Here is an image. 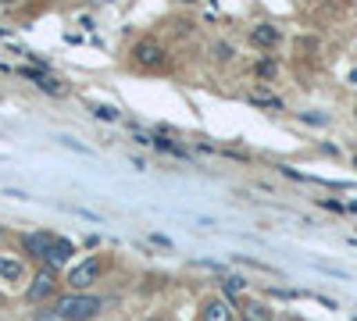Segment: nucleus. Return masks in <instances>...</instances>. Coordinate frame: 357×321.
I'll return each instance as SVG.
<instances>
[{
  "mask_svg": "<svg viewBox=\"0 0 357 321\" xmlns=\"http://www.w3.org/2000/svg\"><path fill=\"white\" fill-rule=\"evenodd\" d=\"M104 311V296L93 293H65L54 300V314L61 321H93Z\"/></svg>",
  "mask_w": 357,
  "mask_h": 321,
  "instance_id": "nucleus-1",
  "label": "nucleus"
},
{
  "mask_svg": "<svg viewBox=\"0 0 357 321\" xmlns=\"http://www.w3.org/2000/svg\"><path fill=\"white\" fill-rule=\"evenodd\" d=\"M100 275H104V257H86L68 271V286L72 293H86L93 282H100Z\"/></svg>",
  "mask_w": 357,
  "mask_h": 321,
  "instance_id": "nucleus-2",
  "label": "nucleus"
},
{
  "mask_svg": "<svg viewBox=\"0 0 357 321\" xmlns=\"http://www.w3.org/2000/svg\"><path fill=\"white\" fill-rule=\"evenodd\" d=\"M133 61L139 64V68L157 72V68H164V64H168V50L161 47L157 39H139L136 47H133Z\"/></svg>",
  "mask_w": 357,
  "mask_h": 321,
  "instance_id": "nucleus-3",
  "label": "nucleus"
},
{
  "mask_svg": "<svg viewBox=\"0 0 357 321\" xmlns=\"http://www.w3.org/2000/svg\"><path fill=\"white\" fill-rule=\"evenodd\" d=\"M57 289V271L54 268H39L36 278H32V286L26 289V300L29 304H39V300H50Z\"/></svg>",
  "mask_w": 357,
  "mask_h": 321,
  "instance_id": "nucleus-4",
  "label": "nucleus"
},
{
  "mask_svg": "<svg viewBox=\"0 0 357 321\" xmlns=\"http://www.w3.org/2000/svg\"><path fill=\"white\" fill-rule=\"evenodd\" d=\"M54 240H57V235H50V232H29V235H22V250L29 257H36V261H50Z\"/></svg>",
  "mask_w": 357,
  "mask_h": 321,
  "instance_id": "nucleus-5",
  "label": "nucleus"
},
{
  "mask_svg": "<svg viewBox=\"0 0 357 321\" xmlns=\"http://www.w3.org/2000/svg\"><path fill=\"white\" fill-rule=\"evenodd\" d=\"M200 318H204V321H236V311H233V304H229L225 296H211V300L204 304Z\"/></svg>",
  "mask_w": 357,
  "mask_h": 321,
  "instance_id": "nucleus-6",
  "label": "nucleus"
},
{
  "mask_svg": "<svg viewBox=\"0 0 357 321\" xmlns=\"http://www.w3.org/2000/svg\"><path fill=\"white\" fill-rule=\"evenodd\" d=\"M279 39H282L279 26H268V21H261V26H254V29H250V43H254V47H261V50L279 47Z\"/></svg>",
  "mask_w": 357,
  "mask_h": 321,
  "instance_id": "nucleus-7",
  "label": "nucleus"
},
{
  "mask_svg": "<svg viewBox=\"0 0 357 321\" xmlns=\"http://www.w3.org/2000/svg\"><path fill=\"white\" fill-rule=\"evenodd\" d=\"M72 253H75V246L68 243V240H54V246H50V261H47V268H57V264H68L72 261Z\"/></svg>",
  "mask_w": 357,
  "mask_h": 321,
  "instance_id": "nucleus-8",
  "label": "nucleus"
},
{
  "mask_svg": "<svg viewBox=\"0 0 357 321\" xmlns=\"http://www.w3.org/2000/svg\"><path fill=\"white\" fill-rule=\"evenodd\" d=\"M22 75H26V79H36V86H39V90H47V93H65V86H61L54 75H44V72H36V68H26Z\"/></svg>",
  "mask_w": 357,
  "mask_h": 321,
  "instance_id": "nucleus-9",
  "label": "nucleus"
},
{
  "mask_svg": "<svg viewBox=\"0 0 357 321\" xmlns=\"http://www.w3.org/2000/svg\"><path fill=\"white\" fill-rule=\"evenodd\" d=\"M243 321H271V311L264 304H258V300H250V304H243Z\"/></svg>",
  "mask_w": 357,
  "mask_h": 321,
  "instance_id": "nucleus-10",
  "label": "nucleus"
},
{
  "mask_svg": "<svg viewBox=\"0 0 357 321\" xmlns=\"http://www.w3.org/2000/svg\"><path fill=\"white\" fill-rule=\"evenodd\" d=\"M22 261H11V257H0V278H11V282H15V278H22Z\"/></svg>",
  "mask_w": 357,
  "mask_h": 321,
  "instance_id": "nucleus-11",
  "label": "nucleus"
},
{
  "mask_svg": "<svg viewBox=\"0 0 357 321\" xmlns=\"http://www.w3.org/2000/svg\"><path fill=\"white\" fill-rule=\"evenodd\" d=\"M93 115H97L100 121H118V107H111V104H97Z\"/></svg>",
  "mask_w": 357,
  "mask_h": 321,
  "instance_id": "nucleus-12",
  "label": "nucleus"
},
{
  "mask_svg": "<svg viewBox=\"0 0 357 321\" xmlns=\"http://www.w3.org/2000/svg\"><path fill=\"white\" fill-rule=\"evenodd\" d=\"M250 100H254V104H261V107H279V111H282V100H279V97H268V93H261V90H254V93H250Z\"/></svg>",
  "mask_w": 357,
  "mask_h": 321,
  "instance_id": "nucleus-13",
  "label": "nucleus"
},
{
  "mask_svg": "<svg viewBox=\"0 0 357 321\" xmlns=\"http://www.w3.org/2000/svg\"><path fill=\"white\" fill-rule=\"evenodd\" d=\"M243 286H247V278H240V275H229L225 278V293H240Z\"/></svg>",
  "mask_w": 357,
  "mask_h": 321,
  "instance_id": "nucleus-14",
  "label": "nucleus"
},
{
  "mask_svg": "<svg viewBox=\"0 0 357 321\" xmlns=\"http://www.w3.org/2000/svg\"><path fill=\"white\" fill-rule=\"evenodd\" d=\"M215 57L218 61H233V47H229V43H215Z\"/></svg>",
  "mask_w": 357,
  "mask_h": 321,
  "instance_id": "nucleus-15",
  "label": "nucleus"
},
{
  "mask_svg": "<svg viewBox=\"0 0 357 321\" xmlns=\"http://www.w3.org/2000/svg\"><path fill=\"white\" fill-rule=\"evenodd\" d=\"M258 75H261V79H271V75H276V64H271V61H261V64H258Z\"/></svg>",
  "mask_w": 357,
  "mask_h": 321,
  "instance_id": "nucleus-16",
  "label": "nucleus"
},
{
  "mask_svg": "<svg viewBox=\"0 0 357 321\" xmlns=\"http://www.w3.org/2000/svg\"><path fill=\"white\" fill-rule=\"evenodd\" d=\"M32 321H61V318H57V314H54V311H39V314H36V318H32Z\"/></svg>",
  "mask_w": 357,
  "mask_h": 321,
  "instance_id": "nucleus-17",
  "label": "nucleus"
},
{
  "mask_svg": "<svg viewBox=\"0 0 357 321\" xmlns=\"http://www.w3.org/2000/svg\"><path fill=\"white\" fill-rule=\"evenodd\" d=\"M179 4H197V0H179Z\"/></svg>",
  "mask_w": 357,
  "mask_h": 321,
  "instance_id": "nucleus-18",
  "label": "nucleus"
},
{
  "mask_svg": "<svg viewBox=\"0 0 357 321\" xmlns=\"http://www.w3.org/2000/svg\"><path fill=\"white\" fill-rule=\"evenodd\" d=\"M151 321H168V318H151Z\"/></svg>",
  "mask_w": 357,
  "mask_h": 321,
  "instance_id": "nucleus-19",
  "label": "nucleus"
},
{
  "mask_svg": "<svg viewBox=\"0 0 357 321\" xmlns=\"http://www.w3.org/2000/svg\"><path fill=\"white\" fill-rule=\"evenodd\" d=\"M0 4H11V0H0Z\"/></svg>",
  "mask_w": 357,
  "mask_h": 321,
  "instance_id": "nucleus-20",
  "label": "nucleus"
},
{
  "mask_svg": "<svg viewBox=\"0 0 357 321\" xmlns=\"http://www.w3.org/2000/svg\"><path fill=\"white\" fill-rule=\"evenodd\" d=\"M0 235H4V225H0Z\"/></svg>",
  "mask_w": 357,
  "mask_h": 321,
  "instance_id": "nucleus-21",
  "label": "nucleus"
},
{
  "mask_svg": "<svg viewBox=\"0 0 357 321\" xmlns=\"http://www.w3.org/2000/svg\"><path fill=\"white\" fill-rule=\"evenodd\" d=\"M354 115H357V107H354Z\"/></svg>",
  "mask_w": 357,
  "mask_h": 321,
  "instance_id": "nucleus-22",
  "label": "nucleus"
},
{
  "mask_svg": "<svg viewBox=\"0 0 357 321\" xmlns=\"http://www.w3.org/2000/svg\"><path fill=\"white\" fill-rule=\"evenodd\" d=\"M354 164H357V157H354Z\"/></svg>",
  "mask_w": 357,
  "mask_h": 321,
  "instance_id": "nucleus-23",
  "label": "nucleus"
}]
</instances>
